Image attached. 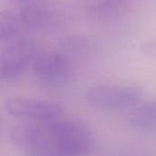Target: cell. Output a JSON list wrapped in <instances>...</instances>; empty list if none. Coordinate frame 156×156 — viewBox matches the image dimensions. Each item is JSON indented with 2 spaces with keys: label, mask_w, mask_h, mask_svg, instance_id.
<instances>
[{
  "label": "cell",
  "mask_w": 156,
  "mask_h": 156,
  "mask_svg": "<svg viewBox=\"0 0 156 156\" xmlns=\"http://www.w3.org/2000/svg\"><path fill=\"white\" fill-rule=\"evenodd\" d=\"M52 127L58 155H81L91 148L92 135L85 124L77 121L58 119L53 121Z\"/></svg>",
  "instance_id": "2"
},
{
  "label": "cell",
  "mask_w": 156,
  "mask_h": 156,
  "mask_svg": "<svg viewBox=\"0 0 156 156\" xmlns=\"http://www.w3.org/2000/svg\"><path fill=\"white\" fill-rule=\"evenodd\" d=\"M23 5H36V4H47L53 0H16Z\"/></svg>",
  "instance_id": "10"
},
{
  "label": "cell",
  "mask_w": 156,
  "mask_h": 156,
  "mask_svg": "<svg viewBox=\"0 0 156 156\" xmlns=\"http://www.w3.org/2000/svg\"><path fill=\"white\" fill-rule=\"evenodd\" d=\"M34 75L43 83L59 86L68 81L70 76V65L62 54L56 51L37 53L32 61Z\"/></svg>",
  "instance_id": "5"
},
{
  "label": "cell",
  "mask_w": 156,
  "mask_h": 156,
  "mask_svg": "<svg viewBox=\"0 0 156 156\" xmlns=\"http://www.w3.org/2000/svg\"><path fill=\"white\" fill-rule=\"evenodd\" d=\"M8 114L30 122H52L61 118L63 108L60 104L38 99L12 97L5 101Z\"/></svg>",
  "instance_id": "3"
},
{
  "label": "cell",
  "mask_w": 156,
  "mask_h": 156,
  "mask_svg": "<svg viewBox=\"0 0 156 156\" xmlns=\"http://www.w3.org/2000/svg\"><path fill=\"white\" fill-rule=\"evenodd\" d=\"M141 50L144 54L156 58V38L144 43L141 47Z\"/></svg>",
  "instance_id": "9"
},
{
  "label": "cell",
  "mask_w": 156,
  "mask_h": 156,
  "mask_svg": "<svg viewBox=\"0 0 156 156\" xmlns=\"http://www.w3.org/2000/svg\"><path fill=\"white\" fill-rule=\"evenodd\" d=\"M122 0H74L76 5L92 14H110L118 10Z\"/></svg>",
  "instance_id": "8"
},
{
  "label": "cell",
  "mask_w": 156,
  "mask_h": 156,
  "mask_svg": "<svg viewBox=\"0 0 156 156\" xmlns=\"http://www.w3.org/2000/svg\"><path fill=\"white\" fill-rule=\"evenodd\" d=\"M27 27L20 11L0 10V41L18 39Z\"/></svg>",
  "instance_id": "6"
},
{
  "label": "cell",
  "mask_w": 156,
  "mask_h": 156,
  "mask_svg": "<svg viewBox=\"0 0 156 156\" xmlns=\"http://www.w3.org/2000/svg\"><path fill=\"white\" fill-rule=\"evenodd\" d=\"M36 46L26 40H16L0 53V80L19 79L37 55Z\"/></svg>",
  "instance_id": "4"
},
{
  "label": "cell",
  "mask_w": 156,
  "mask_h": 156,
  "mask_svg": "<svg viewBox=\"0 0 156 156\" xmlns=\"http://www.w3.org/2000/svg\"><path fill=\"white\" fill-rule=\"evenodd\" d=\"M86 99L90 104L102 111H122L140 102L142 90L134 84L96 85L87 90Z\"/></svg>",
  "instance_id": "1"
},
{
  "label": "cell",
  "mask_w": 156,
  "mask_h": 156,
  "mask_svg": "<svg viewBox=\"0 0 156 156\" xmlns=\"http://www.w3.org/2000/svg\"><path fill=\"white\" fill-rule=\"evenodd\" d=\"M133 126L140 129L156 127V98L139 107L132 117Z\"/></svg>",
  "instance_id": "7"
}]
</instances>
